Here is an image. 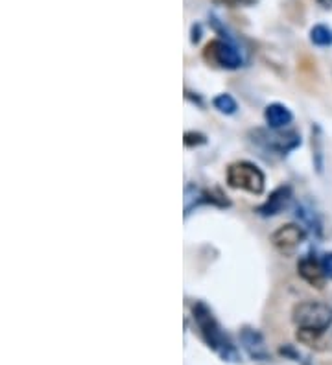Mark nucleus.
Returning a JSON list of instances; mask_svg holds the SVG:
<instances>
[{"instance_id":"1","label":"nucleus","mask_w":332,"mask_h":365,"mask_svg":"<svg viewBox=\"0 0 332 365\" xmlns=\"http://www.w3.org/2000/svg\"><path fill=\"white\" fill-rule=\"evenodd\" d=\"M192 319H194V323H196L198 330H200V336H202V340L207 343L209 349H212L224 361L239 364V349L233 345L229 336L222 330L220 323L216 321L211 308L205 303L192 304Z\"/></svg>"},{"instance_id":"2","label":"nucleus","mask_w":332,"mask_h":365,"mask_svg":"<svg viewBox=\"0 0 332 365\" xmlns=\"http://www.w3.org/2000/svg\"><path fill=\"white\" fill-rule=\"evenodd\" d=\"M292 321L297 328L325 332L332 327V306L319 301H303L292 310Z\"/></svg>"},{"instance_id":"3","label":"nucleus","mask_w":332,"mask_h":365,"mask_svg":"<svg viewBox=\"0 0 332 365\" xmlns=\"http://www.w3.org/2000/svg\"><path fill=\"white\" fill-rule=\"evenodd\" d=\"M264 173L258 168L257 164L249 161H239L233 163L227 168V185L236 190H246L249 194H262L264 192Z\"/></svg>"},{"instance_id":"4","label":"nucleus","mask_w":332,"mask_h":365,"mask_svg":"<svg viewBox=\"0 0 332 365\" xmlns=\"http://www.w3.org/2000/svg\"><path fill=\"white\" fill-rule=\"evenodd\" d=\"M203 59L212 66L218 69H225V71H234L240 69L244 63L242 54L234 45L222 39H214V41L207 42L205 50H203Z\"/></svg>"},{"instance_id":"5","label":"nucleus","mask_w":332,"mask_h":365,"mask_svg":"<svg viewBox=\"0 0 332 365\" xmlns=\"http://www.w3.org/2000/svg\"><path fill=\"white\" fill-rule=\"evenodd\" d=\"M279 129H273V132L268 133L266 129H255L251 132V141L257 146H262L266 151H272V153L286 155L290 153L292 150H295L297 146L301 144L299 133L295 132H286V133H277Z\"/></svg>"},{"instance_id":"6","label":"nucleus","mask_w":332,"mask_h":365,"mask_svg":"<svg viewBox=\"0 0 332 365\" xmlns=\"http://www.w3.org/2000/svg\"><path fill=\"white\" fill-rule=\"evenodd\" d=\"M307 240V233L301 225L286 224L272 234V243L277 251L285 255H292L301 243Z\"/></svg>"},{"instance_id":"7","label":"nucleus","mask_w":332,"mask_h":365,"mask_svg":"<svg viewBox=\"0 0 332 365\" xmlns=\"http://www.w3.org/2000/svg\"><path fill=\"white\" fill-rule=\"evenodd\" d=\"M297 273H299L301 279H303L307 284H310L312 288H318V290L325 288V282H327L328 279L325 270H323L321 260H318V258L312 257V255H307V257H303L299 262H297Z\"/></svg>"},{"instance_id":"8","label":"nucleus","mask_w":332,"mask_h":365,"mask_svg":"<svg viewBox=\"0 0 332 365\" xmlns=\"http://www.w3.org/2000/svg\"><path fill=\"white\" fill-rule=\"evenodd\" d=\"M240 343H242V349L248 352L251 360L266 361L270 358L266 342H264V337H262V334L258 332L257 328H242L240 330Z\"/></svg>"},{"instance_id":"9","label":"nucleus","mask_w":332,"mask_h":365,"mask_svg":"<svg viewBox=\"0 0 332 365\" xmlns=\"http://www.w3.org/2000/svg\"><path fill=\"white\" fill-rule=\"evenodd\" d=\"M292 202V188L288 185H282V187L275 188L266 202L262 203L257 209V212L261 216H275L279 212H282L286 207L290 205Z\"/></svg>"},{"instance_id":"10","label":"nucleus","mask_w":332,"mask_h":365,"mask_svg":"<svg viewBox=\"0 0 332 365\" xmlns=\"http://www.w3.org/2000/svg\"><path fill=\"white\" fill-rule=\"evenodd\" d=\"M264 120H266L268 127L270 129H282L288 124H292L294 120V115L286 105L282 103H270L264 111Z\"/></svg>"},{"instance_id":"11","label":"nucleus","mask_w":332,"mask_h":365,"mask_svg":"<svg viewBox=\"0 0 332 365\" xmlns=\"http://www.w3.org/2000/svg\"><path fill=\"white\" fill-rule=\"evenodd\" d=\"M297 342L303 345L316 349V351H328L332 347V334L328 336V330L325 332H318V330H304V328H297Z\"/></svg>"},{"instance_id":"12","label":"nucleus","mask_w":332,"mask_h":365,"mask_svg":"<svg viewBox=\"0 0 332 365\" xmlns=\"http://www.w3.org/2000/svg\"><path fill=\"white\" fill-rule=\"evenodd\" d=\"M310 41L316 47H332V28L325 24H316L310 30Z\"/></svg>"},{"instance_id":"13","label":"nucleus","mask_w":332,"mask_h":365,"mask_svg":"<svg viewBox=\"0 0 332 365\" xmlns=\"http://www.w3.org/2000/svg\"><path fill=\"white\" fill-rule=\"evenodd\" d=\"M212 105L224 115H234L239 105H236V100L231 96V94H218L214 100H212Z\"/></svg>"},{"instance_id":"14","label":"nucleus","mask_w":332,"mask_h":365,"mask_svg":"<svg viewBox=\"0 0 332 365\" xmlns=\"http://www.w3.org/2000/svg\"><path fill=\"white\" fill-rule=\"evenodd\" d=\"M297 216H299L301 220L307 221L310 229L316 231V234H321V224H319V220L316 218V214H314V212L304 211V209H297Z\"/></svg>"},{"instance_id":"15","label":"nucleus","mask_w":332,"mask_h":365,"mask_svg":"<svg viewBox=\"0 0 332 365\" xmlns=\"http://www.w3.org/2000/svg\"><path fill=\"white\" fill-rule=\"evenodd\" d=\"M185 146L188 148H194V146H202L207 142V137L202 135V133H196V132H188L185 133V139H183Z\"/></svg>"},{"instance_id":"16","label":"nucleus","mask_w":332,"mask_h":365,"mask_svg":"<svg viewBox=\"0 0 332 365\" xmlns=\"http://www.w3.org/2000/svg\"><path fill=\"white\" fill-rule=\"evenodd\" d=\"M321 264H323V270H325V273H327L328 279H332V251L331 253L323 255Z\"/></svg>"},{"instance_id":"17","label":"nucleus","mask_w":332,"mask_h":365,"mask_svg":"<svg viewBox=\"0 0 332 365\" xmlns=\"http://www.w3.org/2000/svg\"><path fill=\"white\" fill-rule=\"evenodd\" d=\"M218 4H225V6H231V8H236V6H248L253 4L255 0H214Z\"/></svg>"},{"instance_id":"18","label":"nucleus","mask_w":332,"mask_h":365,"mask_svg":"<svg viewBox=\"0 0 332 365\" xmlns=\"http://www.w3.org/2000/svg\"><path fill=\"white\" fill-rule=\"evenodd\" d=\"M318 2L323 6V8H331L332 4V0H318Z\"/></svg>"}]
</instances>
